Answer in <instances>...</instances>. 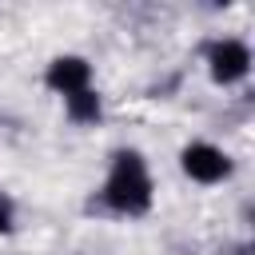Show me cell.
I'll return each instance as SVG.
<instances>
[{"instance_id": "cell-1", "label": "cell", "mask_w": 255, "mask_h": 255, "mask_svg": "<svg viewBox=\"0 0 255 255\" xmlns=\"http://www.w3.org/2000/svg\"><path fill=\"white\" fill-rule=\"evenodd\" d=\"M104 203L124 215H143L151 207V179L139 151H116L112 175L104 183Z\"/></svg>"}, {"instance_id": "cell-5", "label": "cell", "mask_w": 255, "mask_h": 255, "mask_svg": "<svg viewBox=\"0 0 255 255\" xmlns=\"http://www.w3.org/2000/svg\"><path fill=\"white\" fill-rule=\"evenodd\" d=\"M68 116H72L76 124H96V120H100V96H96L92 88L68 96Z\"/></svg>"}, {"instance_id": "cell-2", "label": "cell", "mask_w": 255, "mask_h": 255, "mask_svg": "<svg viewBox=\"0 0 255 255\" xmlns=\"http://www.w3.org/2000/svg\"><path fill=\"white\" fill-rule=\"evenodd\" d=\"M207 64H211V76L219 84H235L247 76L251 52L243 40H215V44H207Z\"/></svg>"}, {"instance_id": "cell-3", "label": "cell", "mask_w": 255, "mask_h": 255, "mask_svg": "<svg viewBox=\"0 0 255 255\" xmlns=\"http://www.w3.org/2000/svg\"><path fill=\"white\" fill-rule=\"evenodd\" d=\"M179 159H183V171L199 183H219V179L231 175V159L215 143H187Z\"/></svg>"}, {"instance_id": "cell-4", "label": "cell", "mask_w": 255, "mask_h": 255, "mask_svg": "<svg viewBox=\"0 0 255 255\" xmlns=\"http://www.w3.org/2000/svg\"><path fill=\"white\" fill-rule=\"evenodd\" d=\"M88 80H92V68H88V60H80V56H60V60L48 64V88L60 92L64 100L76 96V92H84Z\"/></svg>"}, {"instance_id": "cell-6", "label": "cell", "mask_w": 255, "mask_h": 255, "mask_svg": "<svg viewBox=\"0 0 255 255\" xmlns=\"http://www.w3.org/2000/svg\"><path fill=\"white\" fill-rule=\"evenodd\" d=\"M12 227H16V207H12V199H8L4 191H0V231L8 235Z\"/></svg>"}, {"instance_id": "cell-7", "label": "cell", "mask_w": 255, "mask_h": 255, "mask_svg": "<svg viewBox=\"0 0 255 255\" xmlns=\"http://www.w3.org/2000/svg\"><path fill=\"white\" fill-rule=\"evenodd\" d=\"M235 255H251V251H247V247H239V251H235Z\"/></svg>"}]
</instances>
